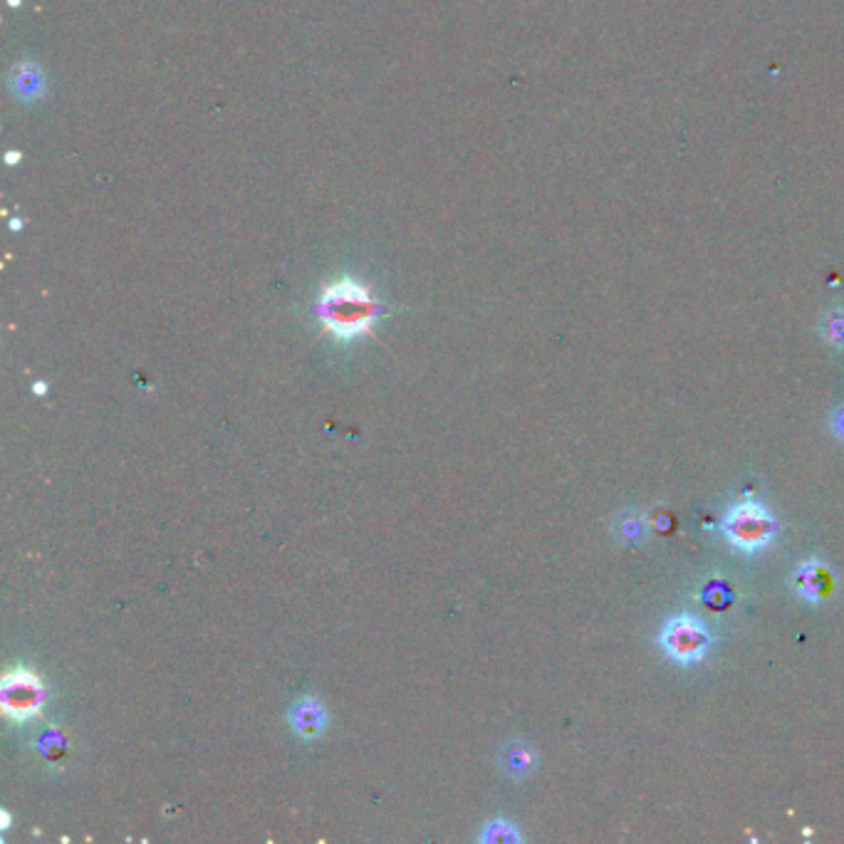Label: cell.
<instances>
[{
	"mask_svg": "<svg viewBox=\"0 0 844 844\" xmlns=\"http://www.w3.org/2000/svg\"><path fill=\"white\" fill-rule=\"evenodd\" d=\"M518 840H520V835H518V830H515V825H510V822H505V820H496V822H491V825H486V830H483V835H481V842L513 844Z\"/></svg>",
	"mask_w": 844,
	"mask_h": 844,
	"instance_id": "9c48e42d",
	"label": "cell"
},
{
	"mask_svg": "<svg viewBox=\"0 0 844 844\" xmlns=\"http://www.w3.org/2000/svg\"><path fill=\"white\" fill-rule=\"evenodd\" d=\"M659 644L679 664H698L711 649V634L691 614H676L661 629Z\"/></svg>",
	"mask_w": 844,
	"mask_h": 844,
	"instance_id": "277c9868",
	"label": "cell"
},
{
	"mask_svg": "<svg viewBox=\"0 0 844 844\" xmlns=\"http://www.w3.org/2000/svg\"><path fill=\"white\" fill-rule=\"evenodd\" d=\"M290 731L302 741H315L327 731V711L317 698L305 696L293 703L288 713Z\"/></svg>",
	"mask_w": 844,
	"mask_h": 844,
	"instance_id": "5b68a950",
	"label": "cell"
},
{
	"mask_svg": "<svg viewBox=\"0 0 844 844\" xmlns=\"http://www.w3.org/2000/svg\"><path fill=\"white\" fill-rule=\"evenodd\" d=\"M793 582H795L797 595L812 604L822 602V597H825V592H827V585H830L825 575V567H822L820 560L800 562L793 575Z\"/></svg>",
	"mask_w": 844,
	"mask_h": 844,
	"instance_id": "8992f818",
	"label": "cell"
},
{
	"mask_svg": "<svg viewBox=\"0 0 844 844\" xmlns=\"http://www.w3.org/2000/svg\"><path fill=\"white\" fill-rule=\"evenodd\" d=\"M820 332L825 337L827 345L844 347V310H832L822 317Z\"/></svg>",
	"mask_w": 844,
	"mask_h": 844,
	"instance_id": "ba28073f",
	"label": "cell"
},
{
	"mask_svg": "<svg viewBox=\"0 0 844 844\" xmlns=\"http://www.w3.org/2000/svg\"><path fill=\"white\" fill-rule=\"evenodd\" d=\"M830 426H832V434H835L840 441H844V406H837V409L832 411Z\"/></svg>",
	"mask_w": 844,
	"mask_h": 844,
	"instance_id": "8fae6325",
	"label": "cell"
},
{
	"mask_svg": "<svg viewBox=\"0 0 844 844\" xmlns=\"http://www.w3.org/2000/svg\"><path fill=\"white\" fill-rule=\"evenodd\" d=\"M723 533L728 543L741 552H760L773 543L778 533L773 513L758 503H736L723 518Z\"/></svg>",
	"mask_w": 844,
	"mask_h": 844,
	"instance_id": "7a4b0ae2",
	"label": "cell"
},
{
	"mask_svg": "<svg viewBox=\"0 0 844 844\" xmlns=\"http://www.w3.org/2000/svg\"><path fill=\"white\" fill-rule=\"evenodd\" d=\"M619 525H622V528H617V530L622 533L624 540H634L644 535V520L639 518L637 513H624L622 518H619Z\"/></svg>",
	"mask_w": 844,
	"mask_h": 844,
	"instance_id": "30bf717a",
	"label": "cell"
},
{
	"mask_svg": "<svg viewBox=\"0 0 844 844\" xmlns=\"http://www.w3.org/2000/svg\"><path fill=\"white\" fill-rule=\"evenodd\" d=\"M377 312L379 305L369 288L352 278H342L327 285L317 302V317L337 340H354L359 335H367L377 320Z\"/></svg>",
	"mask_w": 844,
	"mask_h": 844,
	"instance_id": "6da1fadb",
	"label": "cell"
},
{
	"mask_svg": "<svg viewBox=\"0 0 844 844\" xmlns=\"http://www.w3.org/2000/svg\"><path fill=\"white\" fill-rule=\"evenodd\" d=\"M43 701L45 689L38 674L23 669V666L5 674L3 686H0V703H3V713L10 721L25 723L35 718L43 711Z\"/></svg>",
	"mask_w": 844,
	"mask_h": 844,
	"instance_id": "3957f363",
	"label": "cell"
},
{
	"mask_svg": "<svg viewBox=\"0 0 844 844\" xmlns=\"http://www.w3.org/2000/svg\"><path fill=\"white\" fill-rule=\"evenodd\" d=\"M500 768H503L510 778L523 780L538 768V755H535V750L530 748L528 743L513 741L503 745V750H500Z\"/></svg>",
	"mask_w": 844,
	"mask_h": 844,
	"instance_id": "52a82bcc",
	"label": "cell"
}]
</instances>
